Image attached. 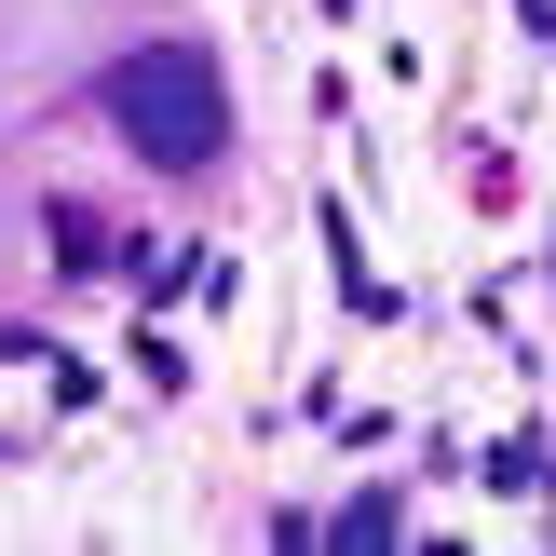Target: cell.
<instances>
[{
  "instance_id": "cell-1",
  "label": "cell",
  "mask_w": 556,
  "mask_h": 556,
  "mask_svg": "<svg viewBox=\"0 0 556 556\" xmlns=\"http://www.w3.org/2000/svg\"><path fill=\"white\" fill-rule=\"evenodd\" d=\"M109 123H123V150H136V163H163V177H204V163L231 150L217 54H190V41H136L123 68H109Z\"/></svg>"
}]
</instances>
